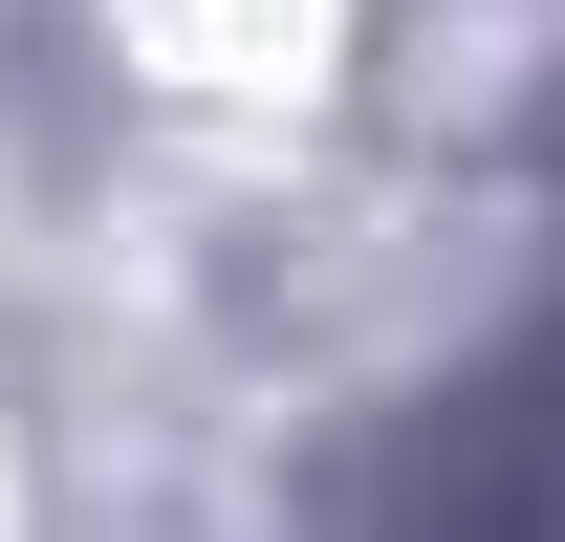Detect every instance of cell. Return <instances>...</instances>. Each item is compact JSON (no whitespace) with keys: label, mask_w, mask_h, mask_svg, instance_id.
<instances>
[{"label":"cell","mask_w":565,"mask_h":542,"mask_svg":"<svg viewBox=\"0 0 565 542\" xmlns=\"http://www.w3.org/2000/svg\"><path fill=\"white\" fill-rule=\"evenodd\" d=\"M109 44H131L174 109H305L327 44H349V0H109Z\"/></svg>","instance_id":"6da1fadb"}]
</instances>
